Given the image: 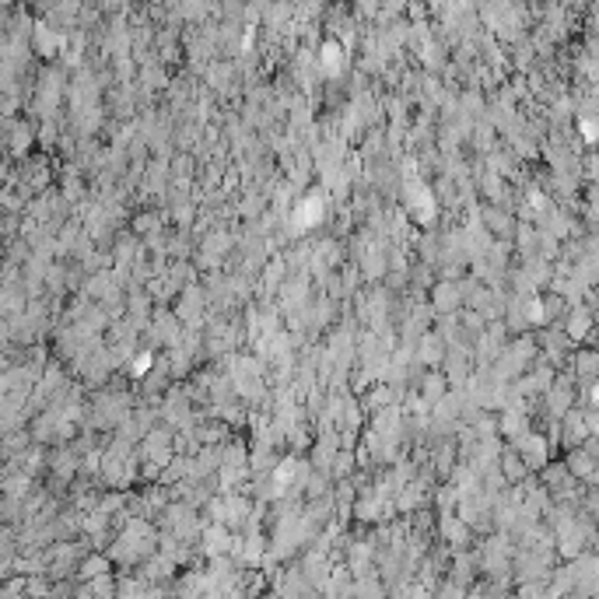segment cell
Here are the masks:
<instances>
[{
	"instance_id": "cell-2",
	"label": "cell",
	"mask_w": 599,
	"mask_h": 599,
	"mask_svg": "<svg viewBox=\"0 0 599 599\" xmlns=\"http://www.w3.org/2000/svg\"><path fill=\"white\" fill-rule=\"evenodd\" d=\"M403 203H407L410 217H414V221H421V224H431V221H435V214H438V203H435L431 186H428V182H421L417 175H410V179L403 182Z\"/></svg>"
},
{
	"instance_id": "cell-23",
	"label": "cell",
	"mask_w": 599,
	"mask_h": 599,
	"mask_svg": "<svg viewBox=\"0 0 599 599\" xmlns=\"http://www.w3.org/2000/svg\"><path fill=\"white\" fill-rule=\"evenodd\" d=\"M323 64H326L323 71H326L330 78L340 74V53H337V46H326V50H323Z\"/></svg>"
},
{
	"instance_id": "cell-14",
	"label": "cell",
	"mask_w": 599,
	"mask_h": 599,
	"mask_svg": "<svg viewBox=\"0 0 599 599\" xmlns=\"http://www.w3.org/2000/svg\"><path fill=\"white\" fill-rule=\"evenodd\" d=\"M592 319H589V309H571L568 312V340H582L589 333Z\"/></svg>"
},
{
	"instance_id": "cell-18",
	"label": "cell",
	"mask_w": 599,
	"mask_h": 599,
	"mask_svg": "<svg viewBox=\"0 0 599 599\" xmlns=\"http://www.w3.org/2000/svg\"><path fill=\"white\" fill-rule=\"evenodd\" d=\"M501 354V326H494L484 340H480V358H487V361H494Z\"/></svg>"
},
{
	"instance_id": "cell-16",
	"label": "cell",
	"mask_w": 599,
	"mask_h": 599,
	"mask_svg": "<svg viewBox=\"0 0 599 599\" xmlns=\"http://www.w3.org/2000/svg\"><path fill=\"white\" fill-rule=\"evenodd\" d=\"M386 273V249L379 245H368V252H365V277H382Z\"/></svg>"
},
{
	"instance_id": "cell-15",
	"label": "cell",
	"mask_w": 599,
	"mask_h": 599,
	"mask_svg": "<svg viewBox=\"0 0 599 599\" xmlns=\"http://www.w3.org/2000/svg\"><path fill=\"white\" fill-rule=\"evenodd\" d=\"M305 578H312V582H319V585H326V575H330V564H326V554H309V561H305V571H302Z\"/></svg>"
},
{
	"instance_id": "cell-27",
	"label": "cell",
	"mask_w": 599,
	"mask_h": 599,
	"mask_svg": "<svg viewBox=\"0 0 599 599\" xmlns=\"http://www.w3.org/2000/svg\"><path fill=\"white\" fill-rule=\"evenodd\" d=\"M592 365H596V358H592V351H585V354H578V368H582V375H585V379H592Z\"/></svg>"
},
{
	"instance_id": "cell-20",
	"label": "cell",
	"mask_w": 599,
	"mask_h": 599,
	"mask_svg": "<svg viewBox=\"0 0 599 599\" xmlns=\"http://www.w3.org/2000/svg\"><path fill=\"white\" fill-rule=\"evenodd\" d=\"M382 512H389V505H382L379 498L372 501V498H365L361 505H358V519H365V522H372V519H382Z\"/></svg>"
},
{
	"instance_id": "cell-10",
	"label": "cell",
	"mask_w": 599,
	"mask_h": 599,
	"mask_svg": "<svg viewBox=\"0 0 599 599\" xmlns=\"http://www.w3.org/2000/svg\"><path fill=\"white\" fill-rule=\"evenodd\" d=\"M417 361L421 365H442L445 361V337L442 333H421Z\"/></svg>"
},
{
	"instance_id": "cell-21",
	"label": "cell",
	"mask_w": 599,
	"mask_h": 599,
	"mask_svg": "<svg viewBox=\"0 0 599 599\" xmlns=\"http://www.w3.org/2000/svg\"><path fill=\"white\" fill-rule=\"evenodd\" d=\"M147 368H154V351H140V354H137V358L130 361V372H133L137 379H140V375H144Z\"/></svg>"
},
{
	"instance_id": "cell-4",
	"label": "cell",
	"mask_w": 599,
	"mask_h": 599,
	"mask_svg": "<svg viewBox=\"0 0 599 599\" xmlns=\"http://www.w3.org/2000/svg\"><path fill=\"white\" fill-rule=\"evenodd\" d=\"M210 515H214V522L238 529L252 519V505L245 498H217V501H210Z\"/></svg>"
},
{
	"instance_id": "cell-7",
	"label": "cell",
	"mask_w": 599,
	"mask_h": 599,
	"mask_svg": "<svg viewBox=\"0 0 599 599\" xmlns=\"http://www.w3.org/2000/svg\"><path fill=\"white\" fill-rule=\"evenodd\" d=\"M459 302H463V291H459V284H452V280H442V284L431 291V312H438V316L456 312Z\"/></svg>"
},
{
	"instance_id": "cell-11",
	"label": "cell",
	"mask_w": 599,
	"mask_h": 599,
	"mask_svg": "<svg viewBox=\"0 0 599 599\" xmlns=\"http://www.w3.org/2000/svg\"><path fill=\"white\" fill-rule=\"evenodd\" d=\"M568 473L571 477H582V480H592L596 477V470H592V452H585V449H571V456H568Z\"/></svg>"
},
{
	"instance_id": "cell-29",
	"label": "cell",
	"mask_w": 599,
	"mask_h": 599,
	"mask_svg": "<svg viewBox=\"0 0 599 599\" xmlns=\"http://www.w3.org/2000/svg\"><path fill=\"white\" fill-rule=\"evenodd\" d=\"M358 592H382V589H379L375 582H361V585H358Z\"/></svg>"
},
{
	"instance_id": "cell-13",
	"label": "cell",
	"mask_w": 599,
	"mask_h": 599,
	"mask_svg": "<svg viewBox=\"0 0 599 599\" xmlns=\"http://www.w3.org/2000/svg\"><path fill=\"white\" fill-rule=\"evenodd\" d=\"M442 533L449 536V543H456V547H463L466 543V536H470V526L463 522V519H456V515H442Z\"/></svg>"
},
{
	"instance_id": "cell-3",
	"label": "cell",
	"mask_w": 599,
	"mask_h": 599,
	"mask_svg": "<svg viewBox=\"0 0 599 599\" xmlns=\"http://www.w3.org/2000/svg\"><path fill=\"white\" fill-rule=\"evenodd\" d=\"M533 358H536V344H533V337H522L519 344H512L508 351H501L494 358V375L498 379H515V375H522L529 368Z\"/></svg>"
},
{
	"instance_id": "cell-8",
	"label": "cell",
	"mask_w": 599,
	"mask_h": 599,
	"mask_svg": "<svg viewBox=\"0 0 599 599\" xmlns=\"http://www.w3.org/2000/svg\"><path fill=\"white\" fill-rule=\"evenodd\" d=\"M231 529L228 526H221V522H214V526H207L203 529V554L207 557H224L228 550H231Z\"/></svg>"
},
{
	"instance_id": "cell-6",
	"label": "cell",
	"mask_w": 599,
	"mask_h": 599,
	"mask_svg": "<svg viewBox=\"0 0 599 599\" xmlns=\"http://www.w3.org/2000/svg\"><path fill=\"white\" fill-rule=\"evenodd\" d=\"M175 316L186 326H200V319H207V298L200 294V287H186V294L175 305Z\"/></svg>"
},
{
	"instance_id": "cell-19",
	"label": "cell",
	"mask_w": 599,
	"mask_h": 599,
	"mask_svg": "<svg viewBox=\"0 0 599 599\" xmlns=\"http://www.w3.org/2000/svg\"><path fill=\"white\" fill-rule=\"evenodd\" d=\"M165 414H168V421H172V424H189V407H186V400H182V396H179V400L172 396V400H168V407H165Z\"/></svg>"
},
{
	"instance_id": "cell-28",
	"label": "cell",
	"mask_w": 599,
	"mask_h": 599,
	"mask_svg": "<svg viewBox=\"0 0 599 599\" xmlns=\"http://www.w3.org/2000/svg\"><path fill=\"white\" fill-rule=\"evenodd\" d=\"M147 228H151V231H154V228H158V221H154V217H147V214H144V217H140V221H137V231H147Z\"/></svg>"
},
{
	"instance_id": "cell-25",
	"label": "cell",
	"mask_w": 599,
	"mask_h": 599,
	"mask_svg": "<svg viewBox=\"0 0 599 599\" xmlns=\"http://www.w3.org/2000/svg\"><path fill=\"white\" fill-rule=\"evenodd\" d=\"M578 130H582V137H585L589 144L596 140V120H592V116H582V120H578Z\"/></svg>"
},
{
	"instance_id": "cell-17",
	"label": "cell",
	"mask_w": 599,
	"mask_h": 599,
	"mask_svg": "<svg viewBox=\"0 0 599 599\" xmlns=\"http://www.w3.org/2000/svg\"><path fill=\"white\" fill-rule=\"evenodd\" d=\"M498 463H501V473H505V480H508V484H515V480H522V477H526V463H522L519 456L505 452Z\"/></svg>"
},
{
	"instance_id": "cell-26",
	"label": "cell",
	"mask_w": 599,
	"mask_h": 599,
	"mask_svg": "<svg viewBox=\"0 0 599 599\" xmlns=\"http://www.w3.org/2000/svg\"><path fill=\"white\" fill-rule=\"evenodd\" d=\"M333 459H337V463H333V473H337V477H344V473L354 466V463H351V452H337Z\"/></svg>"
},
{
	"instance_id": "cell-9",
	"label": "cell",
	"mask_w": 599,
	"mask_h": 599,
	"mask_svg": "<svg viewBox=\"0 0 599 599\" xmlns=\"http://www.w3.org/2000/svg\"><path fill=\"white\" fill-rule=\"evenodd\" d=\"M592 431H589V414H582V410H568L564 414V445H582L585 438H589Z\"/></svg>"
},
{
	"instance_id": "cell-1",
	"label": "cell",
	"mask_w": 599,
	"mask_h": 599,
	"mask_svg": "<svg viewBox=\"0 0 599 599\" xmlns=\"http://www.w3.org/2000/svg\"><path fill=\"white\" fill-rule=\"evenodd\" d=\"M326 193L323 189H309L302 200L291 207V217H287V231H305V228H316L323 217H326Z\"/></svg>"
},
{
	"instance_id": "cell-24",
	"label": "cell",
	"mask_w": 599,
	"mask_h": 599,
	"mask_svg": "<svg viewBox=\"0 0 599 599\" xmlns=\"http://www.w3.org/2000/svg\"><path fill=\"white\" fill-rule=\"evenodd\" d=\"M442 393H445V382H442V379H438V375H435V379H428V382H424V400H431V403H435V400H438V396H442Z\"/></svg>"
},
{
	"instance_id": "cell-12",
	"label": "cell",
	"mask_w": 599,
	"mask_h": 599,
	"mask_svg": "<svg viewBox=\"0 0 599 599\" xmlns=\"http://www.w3.org/2000/svg\"><path fill=\"white\" fill-rule=\"evenodd\" d=\"M168 522H172V529L179 533V540H182V536H193V533L200 529V522H196V515H193L189 508H168Z\"/></svg>"
},
{
	"instance_id": "cell-22",
	"label": "cell",
	"mask_w": 599,
	"mask_h": 599,
	"mask_svg": "<svg viewBox=\"0 0 599 599\" xmlns=\"http://www.w3.org/2000/svg\"><path fill=\"white\" fill-rule=\"evenodd\" d=\"M81 575H85V578H106V575H109V561H106V557H92V561L85 564Z\"/></svg>"
},
{
	"instance_id": "cell-5",
	"label": "cell",
	"mask_w": 599,
	"mask_h": 599,
	"mask_svg": "<svg viewBox=\"0 0 599 599\" xmlns=\"http://www.w3.org/2000/svg\"><path fill=\"white\" fill-rule=\"evenodd\" d=\"M515 456L526 463V470H540L547 463V438L536 431H522L515 438Z\"/></svg>"
}]
</instances>
